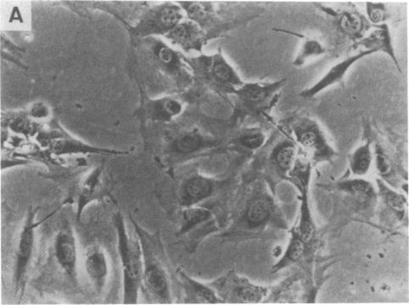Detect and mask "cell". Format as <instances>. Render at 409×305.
Instances as JSON below:
<instances>
[{
  "label": "cell",
  "instance_id": "obj_1",
  "mask_svg": "<svg viewBox=\"0 0 409 305\" xmlns=\"http://www.w3.org/2000/svg\"><path fill=\"white\" fill-rule=\"evenodd\" d=\"M143 254V278L141 291L149 302L172 304L171 276L168 261L159 232H150L130 216Z\"/></svg>",
  "mask_w": 409,
  "mask_h": 305
},
{
  "label": "cell",
  "instance_id": "obj_2",
  "mask_svg": "<svg viewBox=\"0 0 409 305\" xmlns=\"http://www.w3.org/2000/svg\"><path fill=\"white\" fill-rule=\"evenodd\" d=\"M118 237V251L123 276V304L138 303L143 278V254L137 236L131 237L121 212L113 214Z\"/></svg>",
  "mask_w": 409,
  "mask_h": 305
},
{
  "label": "cell",
  "instance_id": "obj_3",
  "mask_svg": "<svg viewBox=\"0 0 409 305\" xmlns=\"http://www.w3.org/2000/svg\"><path fill=\"white\" fill-rule=\"evenodd\" d=\"M191 70L193 81L206 90L234 93L244 82L219 51L213 55H201L185 60Z\"/></svg>",
  "mask_w": 409,
  "mask_h": 305
},
{
  "label": "cell",
  "instance_id": "obj_4",
  "mask_svg": "<svg viewBox=\"0 0 409 305\" xmlns=\"http://www.w3.org/2000/svg\"><path fill=\"white\" fill-rule=\"evenodd\" d=\"M38 210V208L28 210L16 244L14 266L15 295H20V299L24 294L29 266L34 254L37 228L48 218H45L42 221L37 220Z\"/></svg>",
  "mask_w": 409,
  "mask_h": 305
},
{
  "label": "cell",
  "instance_id": "obj_5",
  "mask_svg": "<svg viewBox=\"0 0 409 305\" xmlns=\"http://www.w3.org/2000/svg\"><path fill=\"white\" fill-rule=\"evenodd\" d=\"M214 226L212 209L205 207V205L184 208L180 214L177 236L186 238L188 249L192 252L203 241L206 235L213 232Z\"/></svg>",
  "mask_w": 409,
  "mask_h": 305
},
{
  "label": "cell",
  "instance_id": "obj_6",
  "mask_svg": "<svg viewBox=\"0 0 409 305\" xmlns=\"http://www.w3.org/2000/svg\"><path fill=\"white\" fill-rule=\"evenodd\" d=\"M183 13L180 7L165 5L153 8L134 28L139 35H168L181 23Z\"/></svg>",
  "mask_w": 409,
  "mask_h": 305
},
{
  "label": "cell",
  "instance_id": "obj_7",
  "mask_svg": "<svg viewBox=\"0 0 409 305\" xmlns=\"http://www.w3.org/2000/svg\"><path fill=\"white\" fill-rule=\"evenodd\" d=\"M54 254L60 266L73 282L77 275V246L74 230L68 222L58 230L54 241Z\"/></svg>",
  "mask_w": 409,
  "mask_h": 305
},
{
  "label": "cell",
  "instance_id": "obj_8",
  "mask_svg": "<svg viewBox=\"0 0 409 305\" xmlns=\"http://www.w3.org/2000/svg\"><path fill=\"white\" fill-rule=\"evenodd\" d=\"M215 188L214 180L195 173L182 181L177 191V201L182 208L201 205L213 195Z\"/></svg>",
  "mask_w": 409,
  "mask_h": 305
},
{
  "label": "cell",
  "instance_id": "obj_9",
  "mask_svg": "<svg viewBox=\"0 0 409 305\" xmlns=\"http://www.w3.org/2000/svg\"><path fill=\"white\" fill-rule=\"evenodd\" d=\"M208 284L222 300L226 297L237 302L256 304L266 294L263 288L237 278H221Z\"/></svg>",
  "mask_w": 409,
  "mask_h": 305
},
{
  "label": "cell",
  "instance_id": "obj_10",
  "mask_svg": "<svg viewBox=\"0 0 409 305\" xmlns=\"http://www.w3.org/2000/svg\"><path fill=\"white\" fill-rule=\"evenodd\" d=\"M284 81L265 84V82H250L244 84L234 93L237 94L239 102L250 110H262L270 104L278 90L282 87Z\"/></svg>",
  "mask_w": 409,
  "mask_h": 305
},
{
  "label": "cell",
  "instance_id": "obj_11",
  "mask_svg": "<svg viewBox=\"0 0 409 305\" xmlns=\"http://www.w3.org/2000/svg\"><path fill=\"white\" fill-rule=\"evenodd\" d=\"M84 268L91 283L99 294H101L108 283L110 263L104 249L92 244L85 251Z\"/></svg>",
  "mask_w": 409,
  "mask_h": 305
},
{
  "label": "cell",
  "instance_id": "obj_12",
  "mask_svg": "<svg viewBox=\"0 0 409 305\" xmlns=\"http://www.w3.org/2000/svg\"><path fill=\"white\" fill-rule=\"evenodd\" d=\"M167 38L186 52H202L205 45L210 41L206 32L192 20L181 22L175 30L169 32Z\"/></svg>",
  "mask_w": 409,
  "mask_h": 305
},
{
  "label": "cell",
  "instance_id": "obj_13",
  "mask_svg": "<svg viewBox=\"0 0 409 305\" xmlns=\"http://www.w3.org/2000/svg\"><path fill=\"white\" fill-rule=\"evenodd\" d=\"M179 280L184 292L185 304H220L222 300L208 283L201 282L191 278L183 270H177Z\"/></svg>",
  "mask_w": 409,
  "mask_h": 305
},
{
  "label": "cell",
  "instance_id": "obj_14",
  "mask_svg": "<svg viewBox=\"0 0 409 305\" xmlns=\"http://www.w3.org/2000/svg\"><path fill=\"white\" fill-rule=\"evenodd\" d=\"M213 146V141L197 127L181 132L173 139L171 151L180 156H195L202 154Z\"/></svg>",
  "mask_w": 409,
  "mask_h": 305
},
{
  "label": "cell",
  "instance_id": "obj_15",
  "mask_svg": "<svg viewBox=\"0 0 409 305\" xmlns=\"http://www.w3.org/2000/svg\"><path fill=\"white\" fill-rule=\"evenodd\" d=\"M373 52L374 51H363L358 54L356 56H353L349 57V58L343 60L341 63L333 66V67L329 70V72L326 73L315 85L305 90V92H303V93L301 94V96L305 98H312L313 97L316 96L317 94L321 92L322 90L341 81L343 77H345L346 73H348L349 68L352 67L356 61Z\"/></svg>",
  "mask_w": 409,
  "mask_h": 305
},
{
  "label": "cell",
  "instance_id": "obj_16",
  "mask_svg": "<svg viewBox=\"0 0 409 305\" xmlns=\"http://www.w3.org/2000/svg\"><path fill=\"white\" fill-rule=\"evenodd\" d=\"M101 168H96L82 184L77 205V218L80 221L87 206L97 199L99 187L101 184Z\"/></svg>",
  "mask_w": 409,
  "mask_h": 305
},
{
  "label": "cell",
  "instance_id": "obj_17",
  "mask_svg": "<svg viewBox=\"0 0 409 305\" xmlns=\"http://www.w3.org/2000/svg\"><path fill=\"white\" fill-rule=\"evenodd\" d=\"M362 43L369 49V51L374 52L382 51L387 53L396 61L390 32L386 25H382L376 28Z\"/></svg>",
  "mask_w": 409,
  "mask_h": 305
},
{
  "label": "cell",
  "instance_id": "obj_18",
  "mask_svg": "<svg viewBox=\"0 0 409 305\" xmlns=\"http://www.w3.org/2000/svg\"><path fill=\"white\" fill-rule=\"evenodd\" d=\"M271 210L272 204L270 199L265 197H256L251 201L246 208L247 223L253 228L265 223L270 217Z\"/></svg>",
  "mask_w": 409,
  "mask_h": 305
},
{
  "label": "cell",
  "instance_id": "obj_19",
  "mask_svg": "<svg viewBox=\"0 0 409 305\" xmlns=\"http://www.w3.org/2000/svg\"><path fill=\"white\" fill-rule=\"evenodd\" d=\"M151 117L154 120L168 122L183 112V105L172 98H164L153 105Z\"/></svg>",
  "mask_w": 409,
  "mask_h": 305
},
{
  "label": "cell",
  "instance_id": "obj_20",
  "mask_svg": "<svg viewBox=\"0 0 409 305\" xmlns=\"http://www.w3.org/2000/svg\"><path fill=\"white\" fill-rule=\"evenodd\" d=\"M325 51V49L323 45L317 42V40L306 38L303 44H301L295 61H293V65L295 67H301V66L305 64L306 61L308 59L311 58L313 56L322 55Z\"/></svg>",
  "mask_w": 409,
  "mask_h": 305
},
{
  "label": "cell",
  "instance_id": "obj_21",
  "mask_svg": "<svg viewBox=\"0 0 409 305\" xmlns=\"http://www.w3.org/2000/svg\"><path fill=\"white\" fill-rule=\"evenodd\" d=\"M54 151L58 155L94 154V152L101 151V150L85 146L81 142L71 141V139H61V141L57 142L54 146Z\"/></svg>",
  "mask_w": 409,
  "mask_h": 305
},
{
  "label": "cell",
  "instance_id": "obj_22",
  "mask_svg": "<svg viewBox=\"0 0 409 305\" xmlns=\"http://www.w3.org/2000/svg\"><path fill=\"white\" fill-rule=\"evenodd\" d=\"M305 246L304 242L298 237L297 234H293V237L288 246L286 254L281 261L277 263L275 266L276 270H280L281 268L286 266L287 263L291 262L298 261L304 253Z\"/></svg>",
  "mask_w": 409,
  "mask_h": 305
},
{
  "label": "cell",
  "instance_id": "obj_23",
  "mask_svg": "<svg viewBox=\"0 0 409 305\" xmlns=\"http://www.w3.org/2000/svg\"><path fill=\"white\" fill-rule=\"evenodd\" d=\"M296 148L291 145L281 146L274 155L275 162L280 170L287 172L294 166L296 161Z\"/></svg>",
  "mask_w": 409,
  "mask_h": 305
},
{
  "label": "cell",
  "instance_id": "obj_24",
  "mask_svg": "<svg viewBox=\"0 0 409 305\" xmlns=\"http://www.w3.org/2000/svg\"><path fill=\"white\" fill-rule=\"evenodd\" d=\"M371 154L369 146H363L355 152L352 159V168L355 174L365 175L369 170Z\"/></svg>",
  "mask_w": 409,
  "mask_h": 305
},
{
  "label": "cell",
  "instance_id": "obj_25",
  "mask_svg": "<svg viewBox=\"0 0 409 305\" xmlns=\"http://www.w3.org/2000/svg\"><path fill=\"white\" fill-rule=\"evenodd\" d=\"M340 25L341 30L346 34L355 35L362 30L363 20L360 15L352 12H346L341 16Z\"/></svg>",
  "mask_w": 409,
  "mask_h": 305
},
{
  "label": "cell",
  "instance_id": "obj_26",
  "mask_svg": "<svg viewBox=\"0 0 409 305\" xmlns=\"http://www.w3.org/2000/svg\"><path fill=\"white\" fill-rule=\"evenodd\" d=\"M239 143L244 147L250 150L258 149L263 145L265 136L259 131H249L239 137Z\"/></svg>",
  "mask_w": 409,
  "mask_h": 305
},
{
  "label": "cell",
  "instance_id": "obj_27",
  "mask_svg": "<svg viewBox=\"0 0 409 305\" xmlns=\"http://www.w3.org/2000/svg\"><path fill=\"white\" fill-rule=\"evenodd\" d=\"M296 234L304 242H308L313 235V225L310 220L308 208L306 206L303 209V216H301L298 232Z\"/></svg>",
  "mask_w": 409,
  "mask_h": 305
},
{
  "label": "cell",
  "instance_id": "obj_28",
  "mask_svg": "<svg viewBox=\"0 0 409 305\" xmlns=\"http://www.w3.org/2000/svg\"><path fill=\"white\" fill-rule=\"evenodd\" d=\"M299 142L308 149H317L320 146L319 135L313 130L301 132L298 135Z\"/></svg>",
  "mask_w": 409,
  "mask_h": 305
},
{
  "label": "cell",
  "instance_id": "obj_29",
  "mask_svg": "<svg viewBox=\"0 0 409 305\" xmlns=\"http://www.w3.org/2000/svg\"><path fill=\"white\" fill-rule=\"evenodd\" d=\"M367 12L370 20L375 24L382 23L386 19V8L379 4H367Z\"/></svg>",
  "mask_w": 409,
  "mask_h": 305
},
{
  "label": "cell",
  "instance_id": "obj_30",
  "mask_svg": "<svg viewBox=\"0 0 409 305\" xmlns=\"http://www.w3.org/2000/svg\"><path fill=\"white\" fill-rule=\"evenodd\" d=\"M341 187L346 191L357 194V195H363L369 192L371 189L370 184L363 180L348 181V182L343 183Z\"/></svg>",
  "mask_w": 409,
  "mask_h": 305
},
{
  "label": "cell",
  "instance_id": "obj_31",
  "mask_svg": "<svg viewBox=\"0 0 409 305\" xmlns=\"http://www.w3.org/2000/svg\"><path fill=\"white\" fill-rule=\"evenodd\" d=\"M378 168L381 173H386L389 168L387 160L383 156H379L377 158Z\"/></svg>",
  "mask_w": 409,
  "mask_h": 305
},
{
  "label": "cell",
  "instance_id": "obj_32",
  "mask_svg": "<svg viewBox=\"0 0 409 305\" xmlns=\"http://www.w3.org/2000/svg\"><path fill=\"white\" fill-rule=\"evenodd\" d=\"M32 114H34V116L37 118H44L47 116L48 111L44 106H39L32 111Z\"/></svg>",
  "mask_w": 409,
  "mask_h": 305
}]
</instances>
